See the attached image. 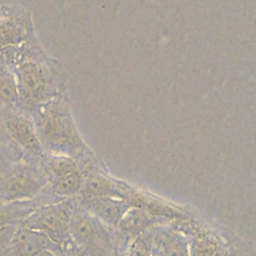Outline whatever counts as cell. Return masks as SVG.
I'll return each mask as SVG.
<instances>
[{
  "instance_id": "obj_1",
  "label": "cell",
  "mask_w": 256,
  "mask_h": 256,
  "mask_svg": "<svg viewBox=\"0 0 256 256\" xmlns=\"http://www.w3.org/2000/svg\"><path fill=\"white\" fill-rule=\"evenodd\" d=\"M30 115L45 154L72 158L79 162L85 175L108 170L80 132L66 95L39 105Z\"/></svg>"
},
{
  "instance_id": "obj_2",
  "label": "cell",
  "mask_w": 256,
  "mask_h": 256,
  "mask_svg": "<svg viewBox=\"0 0 256 256\" xmlns=\"http://www.w3.org/2000/svg\"><path fill=\"white\" fill-rule=\"evenodd\" d=\"M12 72L19 92V108L25 112H30L39 105L66 95L64 69L38 39L20 45Z\"/></svg>"
},
{
  "instance_id": "obj_3",
  "label": "cell",
  "mask_w": 256,
  "mask_h": 256,
  "mask_svg": "<svg viewBox=\"0 0 256 256\" xmlns=\"http://www.w3.org/2000/svg\"><path fill=\"white\" fill-rule=\"evenodd\" d=\"M46 185L40 162L20 152L0 162V202L34 200L44 192Z\"/></svg>"
},
{
  "instance_id": "obj_4",
  "label": "cell",
  "mask_w": 256,
  "mask_h": 256,
  "mask_svg": "<svg viewBox=\"0 0 256 256\" xmlns=\"http://www.w3.org/2000/svg\"><path fill=\"white\" fill-rule=\"evenodd\" d=\"M78 205L76 198L44 205L34 210L19 225L45 235L62 254L75 248L70 235V222Z\"/></svg>"
},
{
  "instance_id": "obj_5",
  "label": "cell",
  "mask_w": 256,
  "mask_h": 256,
  "mask_svg": "<svg viewBox=\"0 0 256 256\" xmlns=\"http://www.w3.org/2000/svg\"><path fill=\"white\" fill-rule=\"evenodd\" d=\"M70 235L75 246L85 256H118L114 229L79 205L72 214Z\"/></svg>"
},
{
  "instance_id": "obj_6",
  "label": "cell",
  "mask_w": 256,
  "mask_h": 256,
  "mask_svg": "<svg viewBox=\"0 0 256 256\" xmlns=\"http://www.w3.org/2000/svg\"><path fill=\"white\" fill-rule=\"evenodd\" d=\"M189 242L190 256H230L229 230L195 212L186 222L175 224Z\"/></svg>"
},
{
  "instance_id": "obj_7",
  "label": "cell",
  "mask_w": 256,
  "mask_h": 256,
  "mask_svg": "<svg viewBox=\"0 0 256 256\" xmlns=\"http://www.w3.org/2000/svg\"><path fill=\"white\" fill-rule=\"evenodd\" d=\"M0 136L16 148L24 156L40 162L45 152L40 144L30 112L20 109H0Z\"/></svg>"
},
{
  "instance_id": "obj_8",
  "label": "cell",
  "mask_w": 256,
  "mask_h": 256,
  "mask_svg": "<svg viewBox=\"0 0 256 256\" xmlns=\"http://www.w3.org/2000/svg\"><path fill=\"white\" fill-rule=\"evenodd\" d=\"M128 204L130 208L142 210L162 224H180L190 219L195 212L188 206L175 204L172 200L136 188L132 189V194L128 198Z\"/></svg>"
},
{
  "instance_id": "obj_9",
  "label": "cell",
  "mask_w": 256,
  "mask_h": 256,
  "mask_svg": "<svg viewBox=\"0 0 256 256\" xmlns=\"http://www.w3.org/2000/svg\"><path fill=\"white\" fill-rule=\"evenodd\" d=\"M134 186L118 180L108 170L89 172L85 175L82 189L76 199H94V198H112L128 202Z\"/></svg>"
},
{
  "instance_id": "obj_10",
  "label": "cell",
  "mask_w": 256,
  "mask_h": 256,
  "mask_svg": "<svg viewBox=\"0 0 256 256\" xmlns=\"http://www.w3.org/2000/svg\"><path fill=\"white\" fill-rule=\"evenodd\" d=\"M152 256H190L188 238L175 224L158 225L152 235Z\"/></svg>"
},
{
  "instance_id": "obj_11",
  "label": "cell",
  "mask_w": 256,
  "mask_h": 256,
  "mask_svg": "<svg viewBox=\"0 0 256 256\" xmlns=\"http://www.w3.org/2000/svg\"><path fill=\"white\" fill-rule=\"evenodd\" d=\"M44 250L60 252L59 248L52 244L45 235L28 229L22 225H18L12 244L5 256H36Z\"/></svg>"
},
{
  "instance_id": "obj_12",
  "label": "cell",
  "mask_w": 256,
  "mask_h": 256,
  "mask_svg": "<svg viewBox=\"0 0 256 256\" xmlns=\"http://www.w3.org/2000/svg\"><path fill=\"white\" fill-rule=\"evenodd\" d=\"M78 204L85 212L102 220L104 224L114 229L122 215L130 209L125 200L112 198H94V199H76Z\"/></svg>"
},
{
  "instance_id": "obj_13",
  "label": "cell",
  "mask_w": 256,
  "mask_h": 256,
  "mask_svg": "<svg viewBox=\"0 0 256 256\" xmlns=\"http://www.w3.org/2000/svg\"><path fill=\"white\" fill-rule=\"evenodd\" d=\"M38 39L32 22L25 16L0 18V49L20 46Z\"/></svg>"
},
{
  "instance_id": "obj_14",
  "label": "cell",
  "mask_w": 256,
  "mask_h": 256,
  "mask_svg": "<svg viewBox=\"0 0 256 256\" xmlns=\"http://www.w3.org/2000/svg\"><path fill=\"white\" fill-rule=\"evenodd\" d=\"M54 198L50 196L44 190L40 196L29 202H0V228L8 225H19L32 214L38 208L44 205L56 202Z\"/></svg>"
},
{
  "instance_id": "obj_15",
  "label": "cell",
  "mask_w": 256,
  "mask_h": 256,
  "mask_svg": "<svg viewBox=\"0 0 256 256\" xmlns=\"http://www.w3.org/2000/svg\"><path fill=\"white\" fill-rule=\"evenodd\" d=\"M19 92L12 70L0 72V109H18Z\"/></svg>"
},
{
  "instance_id": "obj_16",
  "label": "cell",
  "mask_w": 256,
  "mask_h": 256,
  "mask_svg": "<svg viewBox=\"0 0 256 256\" xmlns=\"http://www.w3.org/2000/svg\"><path fill=\"white\" fill-rule=\"evenodd\" d=\"M229 248L230 256H256V250L252 249L250 242L238 238L229 230Z\"/></svg>"
},
{
  "instance_id": "obj_17",
  "label": "cell",
  "mask_w": 256,
  "mask_h": 256,
  "mask_svg": "<svg viewBox=\"0 0 256 256\" xmlns=\"http://www.w3.org/2000/svg\"><path fill=\"white\" fill-rule=\"evenodd\" d=\"M16 228L18 225H8V226L0 228V256L6 255Z\"/></svg>"
},
{
  "instance_id": "obj_18",
  "label": "cell",
  "mask_w": 256,
  "mask_h": 256,
  "mask_svg": "<svg viewBox=\"0 0 256 256\" xmlns=\"http://www.w3.org/2000/svg\"><path fill=\"white\" fill-rule=\"evenodd\" d=\"M36 256H62V252H58V250H44Z\"/></svg>"
}]
</instances>
